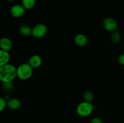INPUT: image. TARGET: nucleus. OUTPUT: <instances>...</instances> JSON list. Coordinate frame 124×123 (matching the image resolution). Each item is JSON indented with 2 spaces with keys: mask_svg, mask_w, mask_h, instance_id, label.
<instances>
[{
  "mask_svg": "<svg viewBox=\"0 0 124 123\" xmlns=\"http://www.w3.org/2000/svg\"><path fill=\"white\" fill-rule=\"evenodd\" d=\"M16 77V68L7 63L0 67V81L3 83L13 82Z\"/></svg>",
  "mask_w": 124,
  "mask_h": 123,
  "instance_id": "obj_1",
  "label": "nucleus"
},
{
  "mask_svg": "<svg viewBox=\"0 0 124 123\" xmlns=\"http://www.w3.org/2000/svg\"><path fill=\"white\" fill-rule=\"evenodd\" d=\"M33 69L28 63L21 64L16 68V77L22 80L29 79L33 75Z\"/></svg>",
  "mask_w": 124,
  "mask_h": 123,
  "instance_id": "obj_2",
  "label": "nucleus"
},
{
  "mask_svg": "<svg viewBox=\"0 0 124 123\" xmlns=\"http://www.w3.org/2000/svg\"><path fill=\"white\" fill-rule=\"evenodd\" d=\"M94 110V106L92 102L82 101L78 105L76 112L81 117H87L90 115Z\"/></svg>",
  "mask_w": 124,
  "mask_h": 123,
  "instance_id": "obj_3",
  "label": "nucleus"
},
{
  "mask_svg": "<svg viewBox=\"0 0 124 123\" xmlns=\"http://www.w3.org/2000/svg\"><path fill=\"white\" fill-rule=\"evenodd\" d=\"M47 33V26L42 23L36 24L31 28V35L36 39L42 38L44 37Z\"/></svg>",
  "mask_w": 124,
  "mask_h": 123,
  "instance_id": "obj_4",
  "label": "nucleus"
},
{
  "mask_svg": "<svg viewBox=\"0 0 124 123\" xmlns=\"http://www.w3.org/2000/svg\"><path fill=\"white\" fill-rule=\"evenodd\" d=\"M103 26L106 31L112 33L117 30L118 24H117V21L114 18L108 17L104 19L103 21Z\"/></svg>",
  "mask_w": 124,
  "mask_h": 123,
  "instance_id": "obj_5",
  "label": "nucleus"
},
{
  "mask_svg": "<svg viewBox=\"0 0 124 123\" xmlns=\"http://www.w3.org/2000/svg\"><path fill=\"white\" fill-rule=\"evenodd\" d=\"M25 12V9L21 4H15L11 7L10 13L12 16L15 18H19L23 16Z\"/></svg>",
  "mask_w": 124,
  "mask_h": 123,
  "instance_id": "obj_6",
  "label": "nucleus"
},
{
  "mask_svg": "<svg viewBox=\"0 0 124 123\" xmlns=\"http://www.w3.org/2000/svg\"><path fill=\"white\" fill-rule=\"evenodd\" d=\"M42 58L40 55L35 54V55H31L30 57L28 63L30 65V66L33 69L38 68L42 65Z\"/></svg>",
  "mask_w": 124,
  "mask_h": 123,
  "instance_id": "obj_7",
  "label": "nucleus"
},
{
  "mask_svg": "<svg viewBox=\"0 0 124 123\" xmlns=\"http://www.w3.org/2000/svg\"><path fill=\"white\" fill-rule=\"evenodd\" d=\"M75 44L79 47H84L88 44V40L87 36L84 34H78L74 39Z\"/></svg>",
  "mask_w": 124,
  "mask_h": 123,
  "instance_id": "obj_8",
  "label": "nucleus"
},
{
  "mask_svg": "<svg viewBox=\"0 0 124 123\" xmlns=\"http://www.w3.org/2000/svg\"><path fill=\"white\" fill-rule=\"evenodd\" d=\"M12 42L8 37H2L0 39V49L8 52L12 48Z\"/></svg>",
  "mask_w": 124,
  "mask_h": 123,
  "instance_id": "obj_9",
  "label": "nucleus"
},
{
  "mask_svg": "<svg viewBox=\"0 0 124 123\" xmlns=\"http://www.w3.org/2000/svg\"><path fill=\"white\" fill-rule=\"evenodd\" d=\"M21 106V102L20 100L16 98H9L7 101V107L11 110H18L20 108Z\"/></svg>",
  "mask_w": 124,
  "mask_h": 123,
  "instance_id": "obj_10",
  "label": "nucleus"
},
{
  "mask_svg": "<svg viewBox=\"0 0 124 123\" xmlns=\"http://www.w3.org/2000/svg\"><path fill=\"white\" fill-rule=\"evenodd\" d=\"M10 55L9 53L0 49V67L9 63Z\"/></svg>",
  "mask_w": 124,
  "mask_h": 123,
  "instance_id": "obj_11",
  "label": "nucleus"
},
{
  "mask_svg": "<svg viewBox=\"0 0 124 123\" xmlns=\"http://www.w3.org/2000/svg\"><path fill=\"white\" fill-rule=\"evenodd\" d=\"M19 31L24 36H29L31 35V28L29 25L23 24L19 27Z\"/></svg>",
  "mask_w": 124,
  "mask_h": 123,
  "instance_id": "obj_12",
  "label": "nucleus"
},
{
  "mask_svg": "<svg viewBox=\"0 0 124 123\" xmlns=\"http://www.w3.org/2000/svg\"><path fill=\"white\" fill-rule=\"evenodd\" d=\"M36 0H21V5L25 10H31L35 7Z\"/></svg>",
  "mask_w": 124,
  "mask_h": 123,
  "instance_id": "obj_13",
  "label": "nucleus"
},
{
  "mask_svg": "<svg viewBox=\"0 0 124 123\" xmlns=\"http://www.w3.org/2000/svg\"><path fill=\"white\" fill-rule=\"evenodd\" d=\"M121 39H122V36L118 31L116 30L111 33V36H110V40L111 42L113 43H118L121 41Z\"/></svg>",
  "mask_w": 124,
  "mask_h": 123,
  "instance_id": "obj_14",
  "label": "nucleus"
},
{
  "mask_svg": "<svg viewBox=\"0 0 124 123\" xmlns=\"http://www.w3.org/2000/svg\"><path fill=\"white\" fill-rule=\"evenodd\" d=\"M83 98L85 101L92 102L94 100V94L90 90H86L83 94Z\"/></svg>",
  "mask_w": 124,
  "mask_h": 123,
  "instance_id": "obj_15",
  "label": "nucleus"
},
{
  "mask_svg": "<svg viewBox=\"0 0 124 123\" xmlns=\"http://www.w3.org/2000/svg\"><path fill=\"white\" fill-rule=\"evenodd\" d=\"M7 107V101L4 97L0 96V112H2Z\"/></svg>",
  "mask_w": 124,
  "mask_h": 123,
  "instance_id": "obj_16",
  "label": "nucleus"
},
{
  "mask_svg": "<svg viewBox=\"0 0 124 123\" xmlns=\"http://www.w3.org/2000/svg\"><path fill=\"white\" fill-rule=\"evenodd\" d=\"M2 88L4 90L7 91L11 90L13 88V82H8V83H2Z\"/></svg>",
  "mask_w": 124,
  "mask_h": 123,
  "instance_id": "obj_17",
  "label": "nucleus"
},
{
  "mask_svg": "<svg viewBox=\"0 0 124 123\" xmlns=\"http://www.w3.org/2000/svg\"><path fill=\"white\" fill-rule=\"evenodd\" d=\"M117 62L121 66H124V53L120 54L117 58Z\"/></svg>",
  "mask_w": 124,
  "mask_h": 123,
  "instance_id": "obj_18",
  "label": "nucleus"
},
{
  "mask_svg": "<svg viewBox=\"0 0 124 123\" xmlns=\"http://www.w3.org/2000/svg\"><path fill=\"white\" fill-rule=\"evenodd\" d=\"M90 123H103V121L101 118L99 117H94L92 119Z\"/></svg>",
  "mask_w": 124,
  "mask_h": 123,
  "instance_id": "obj_19",
  "label": "nucleus"
},
{
  "mask_svg": "<svg viewBox=\"0 0 124 123\" xmlns=\"http://www.w3.org/2000/svg\"><path fill=\"white\" fill-rule=\"evenodd\" d=\"M7 1H8L9 2H14L15 0H7Z\"/></svg>",
  "mask_w": 124,
  "mask_h": 123,
  "instance_id": "obj_20",
  "label": "nucleus"
},
{
  "mask_svg": "<svg viewBox=\"0 0 124 123\" xmlns=\"http://www.w3.org/2000/svg\"></svg>",
  "mask_w": 124,
  "mask_h": 123,
  "instance_id": "obj_21",
  "label": "nucleus"
},
{
  "mask_svg": "<svg viewBox=\"0 0 124 123\" xmlns=\"http://www.w3.org/2000/svg\"><path fill=\"white\" fill-rule=\"evenodd\" d=\"M123 123H124V122H123Z\"/></svg>",
  "mask_w": 124,
  "mask_h": 123,
  "instance_id": "obj_22",
  "label": "nucleus"
}]
</instances>
